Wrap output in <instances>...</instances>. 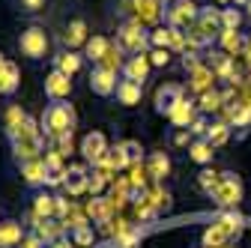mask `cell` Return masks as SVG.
Returning a JSON list of instances; mask_svg holds the SVG:
<instances>
[{"instance_id": "1", "label": "cell", "mask_w": 251, "mask_h": 248, "mask_svg": "<svg viewBox=\"0 0 251 248\" xmlns=\"http://www.w3.org/2000/svg\"><path fill=\"white\" fill-rule=\"evenodd\" d=\"M6 141H9V147H12V159H15L18 165L45 156V135H42V126H39V123L30 117V114L18 123V126L6 129Z\"/></svg>"}, {"instance_id": "2", "label": "cell", "mask_w": 251, "mask_h": 248, "mask_svg": "<svg viewBox=\"0 0 251 248\" xmlns=\"http://www.w3.org/2000/svg\"><path fill=\"white\" fill-rule=\"evenodd\" d=\"M75 123H78V114H75V108H72L66 99H63V102H48V108H45L42 117H39L42 135H45L48 141H57V138H63V135L75 132Z\"/></svg>"}, {"instance_id": "3", "label": "cell", "mask_w": 251, "mask_h": 248, "mask_svg": "<svg viewBox=\"0 0 251 248\" xmlns=\"http://www.w3.org/2000/svg\"><path fill=\"white\" fill-rule=\"evenodd\" d=\"M114 45H117L126 57H132V54H147V48H150V30H147V24H141L138 18H126V21L117 27Z\"/></svg>"}, {"instance_id": "4", "label": "cell", "mask_w": 251, "mask_h": 248, "mask_svg": "<svg viewBox=\"0 0 251 248\" xmlns=\"http://www.w3.org/2000/svg\"><path fill=\"white\" fill-rule=\"evenodd\" d=\"M239 230H242V219L236 212L218 215V219L212 222V227H206V233H203V248H222L233 236H239Z\"/></svg>"}, {"instance_id": "5", "label": "cell", "mask_w": 251, "mask_h": 248, "mask_svg": "<svg viewBox=\"0 0 251 248\" xmlns=\"http://www.w3.org/2000/svg\"><path fill=\"white\" fill-rule=\"evenodd\" d=\"M48 45H51V39H48V30L42 24H27L18 36V51L27 60H33V63L48 57Z\"/></svg>"}, {"instance_id": "6", "label": "cell", "mask_w": 251, "mask_h": 248, "mask_svg": "<svg viewBox=\"0 0 251 248\" xmlns=\"http://www.w3.org/2000/svg\"><path fill=\"white\" fill-rule=\"evenodd\" d=\"M198 3L195 0H174V3H168L165 6V24L168 27H174V30H192L195 27V21H198Z\"/></svg>"}, {"instance_id": "7", "label": "cell", "mask_w": 251, "mask_h": 248, "mask_svg": "<svg viewBox=\"0 0 251 248\" xmlns=\"http://www.w3.org/2000/svg\"><path fill=\"white\" fill-rule=\"evenodd\" d=\"M242 195H245L242 179H239L236 174L225 171V174H222V182H218V189L212 192V200L222 206V209H233V206L242 203Z\"/></svg>"}, {"instance_id": "8", "label": "cell", "mask_w": 251, "mask_h": 248, "mask_svg": "<svg viewBox=\"0 0 251 248\" xmlns=\"http://www.w3.org/2000/svg\"><path fill=\"white\" fill-rule=\"evenodd\" d=\"M108 149H111V147H108L105 132H87V135L81 138V156H84V162L93 165V168H102Z\"/></svg>"}, {"instance_id": "9", "label": "cell", "mask_w": 251, "mask_h": 248, "mask_svg": "<svg viewBox=\"0 0 251 248\" xmlns=\"http://www.w3.org/2000/svg\"><path fill=\"white\" fill-rule=\"evenodd\" d=\"M117 69H108L105 63H96L90 69V90L96 93V96H102V99H108V96H114L117 93Z\"/></svg>"}, {"instance_id": "10", "label": "cell", "mask_w": 251, "mask_h": 248, "mask_svg": "<svg viewBox=\"0 0 251 248\" xmlns=\"http://www.w3.org/2000/svg\"><path fill=\"white\" fill-rule=\"evenodd\" d=\"M182 99H185V87H182V84H162L159 90H155V99H152L155 114L168 117V114H171Z\"/></svg>"}, {"instance_id": "11", "label": "cell", "mask_w": 251, "mask_h": 248, "mask_svg": "<svg viewBox=\"0 0 251 248\" xmlns=\"http://www.w3.org/2000/svg\"><path fill=\"white\" fill-rule=\"evenodd\" d=\"M45 96H48V102H63V99H69V96H72V78L63 75L60 69H51V72L45 75Z\"/></svg>"}, {"instance_id": "12", "label": "cell", "mask_w": 251, "mask_h": 248, "mask_svg": "<svg viewBox=\"0 0 251 248\" xmlns=\"http://www.w3.org/2000/svg\"><path fill=\"white\" fill-rule=\"evenodd\" d=\"M152 72V63H150V54H132V57H126V63L120 69L123 78H129V81H138L144 84Z\"/></svg>"}, {"instance_id": "13", "label": "cell", "mask_w": 251, "mask_h": 248, "mask_svg": "<svg viewBox=\"0 0 251 248\" xmlns=\"http://www.w3.org/2000/svg\"><path fill=\"white\" fill-rule=\"evenodd\" d=\"M132 12L141 24H159L165 21V3L162 0H129Z\"/></svg>"}, {"instance_id": "14", "label": "cell", "mask_w": 251, "mask_h": 248, "mask_svg": "<svg viewBox=\"0 0 251 248\" xmlns=\"http://www.w3.org/2000/svg\"><path fill=\"white\" fill-rule=\"evenodd\" d=\"M18 171H21V179H24V185H30V189H45L48 185V174H45V159H33V162H24V165H18Z\"/></svg>"}, {"instance_id": "15", "label": "cell", "mask_w": 251, "mask_h": 248, "mask_svg": "<svg viewBox=\"0 0 251 248\" xmlns=\"http://www.w3.org/2000/svg\"><path fill=\"white\" fill-rule=\"evenodd\" d=\"M54 215H57V198L48 195V192H42V189H36L33 192V209H30V219L39 224L42 219H54Z\"/></svg>"}, {"instance_id": "16", "label": "cell", "mask_w": 251, "mask_h": 248, "mask_svg": "<svg viewBox=\"0 0 251 248\" xmlns=\"http://www.w3.org/2000/svg\"><path fill=\"white\" fill-rule=\"evenodd\" d=\"M87 182H90V171L84 165H69L66 179H63V189L69 192V198H78L87 192Z\"/></svg>"}, {"instance_id": "17", "label": "cell", "mask_w": 251, "mask_h": 248, "mask_svg": "<svg viewBox=\"0 0 251 248\" xmlns=\"http://www.w3.org/2000/svg\"><path fill=\"white\" fill-rule=\"evenodd\" d=\"M87 21L81 18V15H75V18H69V24H66V33H63V45L66 48H84L87 45Z\"/></svg>"}, {"instance_id": "18", "label": "cell", "mask_w": 251, "mask_h": 248, "mask_svg": "<svg viewBox=\"0 0 251 248\" xmlns=\"http://www.w3.org/2000/svg\"><path fill=\"white\" fill-rule=\"evenodd\" d=\"M117 102L120 105H126V108H135L138 102H141V96H144V84H138V81H129V78H120V84H117Z\"/></svg>"}, {"instance_id": "19", "label": "cell", "mask_w": 251, "mask_h": 248, "mask_svg": "<svg viewBox=\"0 0 251 248\" xmlns=\"http://www.w3.org/2000/svg\"><path fill=\"white\" fill-rule=\"evenodd\" d=\"M212 81H215V72L206 66V63H198L188 69V90L192 93H206L212 90Z\"/></svg>"}, {"instance_id": "20", "label": "cell", "mask_w": 251, "mask_h": 248, "mask_svg": "<svg viewBox=\"0 0 251 248\" xmlns=\"http://www.w3.org/2000/svg\"><path fill=\"white\" fill-rule=\"evenodd\" d=\"M21 87V69L15 60H6V66L0 69V96H15Z\"/></svg>"}, {"instance_id": "21", "label": "cell", "mask_w": 251, "mask_h": 248, "mask_svg": "<svg viewBox=\"0 0 251 248\" xmlns=\"http://www.w3.org/2000/svg\"><path fill=\"white\" fill-rule=\"evenodd\" d=\"M24 236H27V230L21 222H15V219L0 222V248H18Z\"/></svg>"}, {"instance_id": "22", "label": "cell", "mask_w": 251, "mask_h": 248, "mask_svg": "<svg viewBox=\"0 0 251 248\" xmlns=\"http://www.w3.org/2000/svg\"><path fill=\"white\" fill-rule=\"evenodd\" d=\"M81 66H84V54H78V51H72V48H63L57 57H54V69H60L63 75H78L81 72Z\"/></svg>"}, {"instance_id": "23", "label": "cell", "mask_w": 251, "mask_h": 248, "mask_svg": "<svg viewBox=\"0 0 251 248\" xmlns=\"http://www.w3.org/2000/svg\"><path fill=\"white\" fill-rule=\"evenodd\" d=\"M168 120H171V126H174V129H188V126H192V123L198 120L195 102H192V99H182V102L168 114Z\"/></svg>"}, {"instance_id": "24", "label": "cell", "mask_w": 251, "mask_h": 248, "mask_svg": "<svg viewBox=\"0 0 251 248\" xmlns=\"http://www.w3.org/2000/svg\"><path fill=\"white\" fill-rule=\"evenodd\" d=\"M108 48H111V39H108V36H99V33H93V36L87 39V45H84V57L90 60L93 66H96V63H102V60H105Z\"/></svg>"}, {"instance_id": "25", "label": "cell", "mask_w": 251, "mask_h": 248, "mask_svg": "<svg viewBox=\"0 0 251 248\" xmlns=\"http://www.w3.org/2000/svg\"><path fill=\"white\" fill-rule=\"evenodd\" d=\"M212 156H215V147L206 141V138H195L192 144H188V159H192L195 165H212Z\"/></svg>"}, {"instance_id": "26", "label": "cell", "mask_w": 251, "mask_h": 248, "mask_svg": "<svg viewBox=\"0 0 251 248\" xmlns=\"http://www.w3.org/2000/svg\"><path fill=\"white\" fill-rule=\"evenodd\" d=\"M147 171H150V176L155 179V182H162L168 174H171V156H168V152H152V156L147 159Z\"/></svg>"}, {"instance_id": "27", "label": "cell", "mask_w": 251, "mask_h": 248, "mask_svg": "<svg viewBox=\"0 0 251 248\" xmlns=\"http://www.w3.org/2000/svg\"><path fill=\"white\" fill-rule=\"evenodd\" d=\"M218 45H222L225 54H236V51L245 48V39L239 36V30H222V33H218Z\"/></svg>"}, {"instance_id": "28", "label": "cell", "mask_w": 251, "mask_h": 248, "mask_svg": "<svg viewBox=\"0 0 251 248\" xmlns=\"http://www.w3.org/2000/svg\"><path fill=\"white\" fill-rule=\"evenodd\" d=\"M212 147H222V144H227V138H230V123H209V129H206V135H203Z\"/></svg>"}, {"instance_id": "29", "label": "cell", "mask_w": 251, "mask_h": 248, "mask_svg": "<svg viewBox=\"0 0 251 248\" xmlns=\"http://www.w3.org/2000/svg\"><path fill=\"white\" fill-rule=\"evenodd\" d=\"M218 182H222V174L212 171V168H203V171L198 174V185H201V192H203L206 198H212V192L218 189Z\"/></svg>"}, {"instance_id": "30", "label": "cell", "mask_w": 251, "mask_h": 248, "mask_svg": "<svg viewBox=\"0 0 251 248\" xmlns=\"http://www.w3.org/2000/svg\"><path fill=\"white\" fill-rule=\"evenodd\" d=\"M102 168H105V171H111V174H114V171H126V168H129V162H126V152H123V147H120V144L108 149V156H105Z\"/></svg>"}, {"instance_id": "31", "label": "cell", "mask_w": 251, "mask_h": 248, "mask_svg": "<svg viewBox=\"0 0 251 248\" xmlns=\"http://www.w3.org/2000/svg\"><path fill=\"white\" fill-rule=\"evenodd\" d=\"M225 105V96L218 90H206V93H201V114H212V111H218Z\"/></svg>"}, {"instance_id": "32", "label": "cell", "mask_w": 251, "mask_h": 248, "mask_svg": "<svg viewBox=\"0 0 251 248\" xmlns=\"http://www.w3.org/2000/svg\"><path fill=\"white\" fill-rule=\"evenodd\" d=\"M120 147H123V152H126V162H129V168L144 162V147H141V141H132V138H129V141H123Z\"/></svg>"}, {"instance_id": "33", "label": "cell", "mask_w": 251, "mask_h": 248, "mask_svg": "<svg viewBox=\"0 0 251 248\" xmlns=\"http://www.w3.org/2000/svg\"><path fill=\"white\" fill-rule=\"evenodd\" d=\"M108 174H111V171H105V168H93V171H90V182H87V192L99 195L105 185H108V179H111Z\"/></svg>"}, {"instance_id": "34", "label": "cell", "mask_w": 251, "mask_h": 248, "mask_svg": "<svg viewBox=\"0 0 251 248\" xmlns=\"http://www.w3.org/2000/svg\"><path fill=\"white\" fill-rule=\"evenodd\" d=\"M171 33H174V30H171L168 24L150 30V45H152V48H168V51H171Z\"/></svg>"}, {"instance_id": "35", "label": "cell", "mask_w": 251, "mask_h": 248, "mask_svg": "<svg viewBox=\"0 0 251 248\" xmlns=\"http://www.w3.org/2000/svg\"><path fill=\"white\" fill-rule=\"evenodd\" d=\"M87 212L93 215V222H96V224H105V222H108V203H105L102 198H93L90 206H87Z\"/></svg>"}, {"instance_id": "36", "label": "cell", "mask_w": 251, "mask_h": 248, "mask_svg": "<svg viewBox=\"0 0 251 248\" xmlns=\"http://www.w3.org/2000/svg\"><path fill=\"white\" fill-rule=\"evenodd\" d=\"M239 27H242V12L233 6L222 9V30H239Z\"/></svg>"}, {"instance_id": "37", "label": "cell", "mask_w": 251, "mask_h": 248, "mask_svg": "<svg viewBox=\"0 0 251 248\" xmlns=\"http://www.w3.org/2000/svg\"><path fill=\"white\" fill-rule=\"evenodd\" d=\"M69 239L75 242V248H84V245H90V242H93V224H84V227H75V230H69Z\"/></svg>"}, {"instance_id": "38", "label": "cell", "mask_w": 251, "mask_h": 248, "mask_svg": "<svg viewBox=\"0 0 251 248\" xmlns=\"http://www.w3.org/2000/svg\"><path fill=\"white\" fill-rule=\"evenodd\" d=\"M12 3L21 15H36V12L45 9V0H12Z\"/></svg>"}, {"instance_id": "39", "label": "cell", "mask_w": 251, "mask_h": 248, "mask_svg": "<svg viewBox=\"0 0 251 248\" xmlns=\"http://www.w3.org/2000/svg\"><path fill=\"white\" fill-rule=\"evenodd\" d=\"M150 63L152 66H168L171 63V51L168 48H152L150 51Z\"/></svg>"}, {"instance_id": "40", "label": "cell", "mask_w": 251, "mask_h": 248, "mask_svg": "<svg viewBox=\"0 0 251 248\" xmlns=\"http://www.w3.org/2000/svg\"><path fill=\"white\" fill-rule=\"evenodd\" d=\"M192 141H195V135L188 132V129H174V138H171L174 147H188Z\"/></svg>"}, {"instance_id": "41", "label": "cell", "mask_w": 251, "mask_h": 248, "mask_svg": "<svg viewBox=\"0 0 251 248\" xmlns=\"http://www.w3.org/2000/svg\"><path fill=\"white\" fill-rule=\"evenodd\" d=\"M206 129H209V123H206V114H201V117L192 123V126H188V132H192L195 138H203V135H206Z\"/></svg>"}, {"instance_id": "42", "label": "cell", "mask_w": 251, "mask_h": 248, "mask_svg": "<svg viewBox=\"0 0 251 248\" xmlns=\"http://www.w3.org/2000/svg\"><path fill=\"white\" fill-rule=\"evenodd\" d=\"M18 248H45V242H42L36 233H27V236L21 239V245H18Z\"/></svg>"}, {"instance_id": "43", "label": "cell", "mask_w": 251, "mask_h": 248, "mask_svg": "<svg viewBox=\"0 0 251 248\" xmlns=\"http://www.w3.org/2000/svg\"><path fill=\"white\" fill-rule=\"evenodd\" d=\"M48 248H75V242H72V239H66V236H60V239H54Z\"/></svg>"}, {"instance_id": "44", "label": "cell", "mask_w": 251, "mask_h": 248, "mask_svg": "<svg viewBox=\"0 0 251 248\" xmlns=\"http://www.w3.org/2000/svg\"><path fill=\"white\" fill-rule=\"evenodd\" d=\"M218 6H233V0H215Z\"/></svg>"}, {"instance_id": "45", "label": "cell", "mask_w": 251, "mask_h": 248, "mask_svg": "<svg viewBox=\"0 0 251 248\" xmlns=\"http://www.w3.org/2000/svg\"><path fill=\"white\" fill-rule=\"evenodd\" d=\"M6 60H9V57H3V51H0V69H3V66H6Z\"/></svg>"}, {"instance_id": "46", "label": "cell", "mask_w": 251, "mask_h": 248, "mask_svg": "<svg viewBox=\"0 0 251 248\" xmlns=\"http://www.w3.org/2000/svg\"><path fill=\"white\" fill-rule=\"evenodd\" d=\"M245 15L251 18V0H248V3H245Z\"/></svg>"}, {"instance_id": "47", "label": "cell", "mask_w": 251, "mask_h": 248, "mask_svg": "<svg viewBox=\"0 0 251 248\" xmlns=\"http://www.w3.org/2000/svg\"><path fill=\"white\" fill-rule=\"evenodd\" d=\"M248 3V0H233V6H245Z\"/></svg>"}, {"instance_id": "48", "label": "cell", "mask_w": 251, "mask_h": 248, "mask_svg": "<svg viewBox=\"0 0 251 248\" xmlns=\"http://www.w3.org/2000/svg\"><path fill=\"white\" fill-rule=\"evenodd\" d=\"M162 3H165V6H168V3H174V0H162Z\"/></svg>"}]
</instances>
